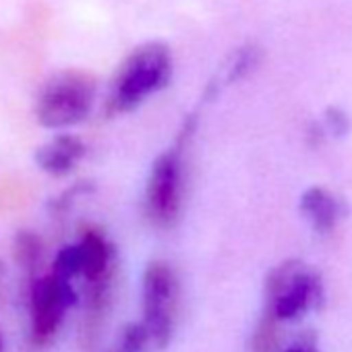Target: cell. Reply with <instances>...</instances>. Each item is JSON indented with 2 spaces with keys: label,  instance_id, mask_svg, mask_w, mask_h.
Returning a JSON list of instances; mask_svg holds the SVG:
<instances>
[{
  "label": "cell",
  "instance_id": "8fae6325",
  "mask_svg": "<svg viewBox=\"0 0 352 352\" xmlns=\"http://www.w3.org/2000/svg\"><path fill=\"white\" fill-rule=\"evenodd\" d=\"M149 344H151V340H149L145 325L133 323L124 329V333L120 338V346L116 348V352H143Z\"/></svg>",
  "mask_w": 352,
  "mask_h": 352
},
{
  "label": "cell",
  "instance_id": "ba28073f",
  "mask_svg": "<svg viewBox=\"0 0 352 352\" xmlns=\"http://www.w3.org/2000/svg\"><path fill=\"white\" fill-rule=\"evenodd\" d=\"M83 153L85 147L81 139L73 135H58L56 139H52L50 143L38 149V164L42 170L60 176L71 172L73 166L83 157Z\"/></svg>",
  "mask_w": 352,
  "mask_h": 352
},
{
  "label": "cell",
  "instance_id": "8992f818",
  "mask_svg": "<svg viewBox=\"0 0 352 352\" xmlns=\"http://www.w3.org/2000/svg\"><path fill=\"white\" fill-rule=\"evenodd\" d=\"M77 300V294L71 286V280H63L56 274H50L38 280L32 288V307H34V331L40 340L50 338L67 309Z\"/></svg>",
  "mask_w": 352,
  "mask_h": 352
},
{
  "label": "cell",
  "instance_id": "7c38bea8",
  "mask_svg": "<svg viewBox=\"0 0 352 352\" xmlns=\"http://www.w3.org/2000/svg\"><path fill=\"white\" fill-rule=\"evenodd\" d=\"M286 352H315V348L311 344H294Z\"/></svg>",
  "mask_w": 352,
  "mask_h": 352
},
{
  "label": "cell",
  "instance_id": "52a82bcc",
  "mask_svg": "<svg viewBox=\"0 0 352 352\" xmlns=\"http://www.w3.org/2000/svg\"><path fill=\"white\" fill-rule=\"evenodd\" d=\"M300 210L317 232H331L344 216L342 201L321 187L305 191L300 199Z\"/></svg>",
  "mask_w": 352,
  "mask_h": 352
},
{
  "label": "cell",
  "instance_id": "6da1fadb",
  "mask_svg": "<svg viewBox=\"0 0 352 352\" xmlns=\"http://www.w3.org/2000/svg\"><path fill=\"white\" fill-rule=\"evenodd\" d=\"M267 305L263 321L255 333V344L261 348L276 346V323L290 321L302 315L309 307L319 302V276L305 263L290 259L280 263L267 276Z\"/></svg>",
  "mask_w": 352,
  "mask_h": 352
},
{
  "label": "cell",
  "instance_id": "5b68a950",
  "mask_svg": "<svg viewBox=\"0 0 352 352\" xmlns=\"http://www.w3.org/2000/svg\"><path fill=\"white\" fill-rule=\"evenodd\" d=\"M185 193V168L179 149L164 151L151 166L145 206L147 216L157 226H172L181 216Z\"/></svg>",
  "mask_w": 352,
  "mask_h": 352
},
{
  "label": "cell",
  "instance_id": "9c48e42d",
  "mask_svg": "<svg viewBox=\"0 0 352 352\" xmlns=\"http://www.w3.org/2000/svg\"><path fill=\"white\" fill-rule=\"evenodd\" d=\"M79 255H81V274L89 282H100L106 278L110 265V247L102 234L85 232V236L79 243Z\"/></svg>",
  "mask_w": 352,
  "mask_h": 352
},
{
  "label": "cell",
  "instance_id": "277c9868",
  "mask_svg": "<svg viewBox=\"0 0 352 352\" xmlns=\"http://www.w3.org/2000/svg\"><path fill=\"white\" fill-rule=\"evenodd\" d=\"M179 315V280L164 261L147 265L143 276V325L153 346L164 348Z\"/></svg>",
  "mask_w": 352,
  "mask_h": 352
},
{
  "label": "cell",
  "instance_id": "7a4b0ae2",
  "mask_svg": "<svg viewBox=\"0 0 352 352\" xmlns=\"http://www.w3.org/2000/svg\"><path fill=\"white\" fill-rule=\"evenodd\" d=\"M170 73L172 56L164 44L147 42L135 48L114 75L108 98L110 112L120 114L137 108L170 81Z\"/></svg>",
  "mask_w": 352,
  "mask_h": 352
},
{
  "label": "cell",
  "instance_id": "30bf717a",
  "mask_svg": "<svg viewBox=\"0 0 352 352\" xmlns=\"http://www.w3.org/2000/svg\"><path fill=\"white\" fill-rule=\"evenodd\" d=\"M58 278L63 280H71L73 276L81 274V255H79V245L75 247H67L56 255L54 261V272Z\"/></svg>",
  "mask_w": 352,
  "mask_h": 352
},
{
  "label": "cell",
  "instance_id": "3957f363",
  "mask_svg": "<svg viewBox=\"0 0 352 352\" xmlns=\"http://www.w3.org/2000/svg\"><path fill=\"white\" fill-rule=\"evenodd\" d=\"M96 98V79L81 71H65L52 77L36 106L38 122L48 129H60L81 122Z\"/></svg>",
  "mask_w": 352,
  "mask_h": 352
},
{
  "label": "cell",
  "instance_id": "4fadbf2b",
  "mask_svg": "<svg viewBox=\"0 0 352 352\" xmlns=\"http://www.w3.org/2000/svg\"><path fill=\"white\" fill-rule=\"evenodd\" d=\"M114 352H116V350H114Z\"/></svg>",
  "mask_w": 352,
  "mask_h": 352
}]
</instances>
